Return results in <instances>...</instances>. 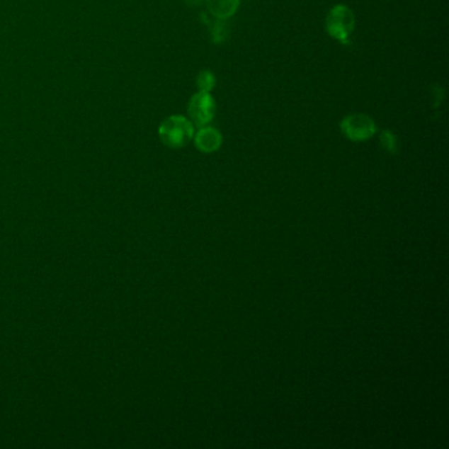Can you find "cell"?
Segmentation results:
<instances>
[{"label": "cell", "instance_id": "cell-7", "mask_svg": "<svg viewBox=\"0 0 449 449\" xmlns=\"http://www.w3.org/2000/svg\"><path fill=\"white\" fill-rule=\"evenodd\" d=\"M197 86L199 91L211 93L216 86V76L210 70H202L197 76Z\"/></svg>", "mask_w": 449, "mask_h": 449}, {"label": "cell", "instance_id": "cell-4", "mask_svg": "<svg viewBox=\"0 0 449 449\" xmlns=\"http://www.w3.org/2000/svg\"><path fill=\"white\" fill-rule=\"evenodd\" d=\"M188 118L198 128L208 125L214 120L216 113V102L211 93L198 91L193 95L188 107Z\"/></svg>", "mask_w": 449, "mask_h": 449}, {"label": "cell", "instance_id": "cell-3", "mask_svg": "<svg viewBox=\"0 0 449 449\" xmlns=\"http://www.w3.org/2000/svg\"><path fill=\"white\" fill-rule=\"evenodd\" d=\"M340 131L348 140L361 142L375 136L377 125L375 120L365 113H351L340 122Z\"/></svg>", "mask_w": 449, "mask_h": 449}, {"label": "cell", "instance_id": "cell-5", "mask_svg": "<svg viewBox=\"0 0 449 449\" xmlns=\"http://www.w3.org/2000/svg\"><path fill=\"white\" fill-rule=\"evenodd\" d=\"M193 140L197 149L200 150L202 153H214L216 150L220 149L223 144V136L216 128L205 125L198 130Z\"/></svg>", "mask_w": 449, "mask_h": 449}, {"label": "cell", "instance_id": "cell-2", "mask_svg": "<svg viewBox=\"0 0 449 449\" xmlns=\"http://www.w3.org/2000/svg\"><path fill=\"white\" fill-rule=\"evenodd\" d=\"M356 28L355 12L346 4H336L328 12L326 30L329 38L341 44H348Z\"/></svg>", "mask_w": 449, "mask_h": 449}, {"label": "cell", "instance_id": "cell-1", "mask_svg": "<svg viewBox=\"0 0 449 449\" xmlns=\"http://www.w3.org/2000/svg\"><path fill=\"white\" fill-rule=\"evenodd\" d=\"M195 125L182 115H171L159 124V137L170 149H181L194 139Z\"/></svg>", "mask_w": 449, "mask_h": 449}, {"label": "cell", "instance_id": "cell-8", "mask_svg": "<svg viewBox=\"0 0 449 449\" xmlns=\"http://www.w3.org/2000/svg\"><path fill=\"white\" fill-rule=\"evenodd\" d=\"M380 141H381V145L384 147L385 150L390 152V153H397L398 150V140L395 137L393 132L382 131L380 135Z\"/></svg>", "mask_w": 449, "mask_h": 449}, {"label": "cell", "instance_id": "cell-6", "mask_svg": "<svg viewBox=\"0 0 449 449\" xmlns=\"http://www.w3.org/2000/svg\"><path fill=\"white\" fill-rule=\"evenodd\" d=\"M207 10L219 20L232 18L240 7V0H206Z\"/></svg>", "mask_w": 449, "mask_h": 449}]
</instances>
